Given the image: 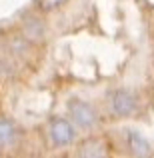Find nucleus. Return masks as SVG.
<instances>
[{
	"label": "nucleus",
	"mask_w": 154,
	"mask_h": 158,
	"mask_svg": "<svg viewBox=\"0 0 154 158\" xmlns=\"http://www.w3.org/2000/svg\"><path fill=\"white\" fill-rule=\"evenodd\" d=\"M16 140V128L10 120L0 118V148H8L12 146Z\"/></svg>",
	"instance_id": "nucleus-5"
},
{
	"label": "nucleus",
	"mask_w": 154,
	"mask_h": 158,
	"mask_svg": "<svg viewBox=\"0 0 154 158\" xmlns=\"http://www.w3.org/2000/svg\"><path fill=\"white\" fill-rule=\"evenodd\" d=\"M62 2H64V0H40V6H42L44 10H54V8H58Z\"/></svg>",
	"instance_id": "nucleus-7"
},
{
	"label": "nucleus",
	"mask_w": 154,
	"mask_h": 158,
	"mask_svg": "<svg viewBox=\"0 0 154 158\" xmlns=\"http://www.w3.org/2000/svg\"><path fill=\"white\" fill-rule=\"evenodd\" d=\"M68 112H70V118L72 122L76 124L78 128L82 130H88L96 124V112L94 108L84 100H70L68 102Z\"/></svg>",
	"instance_id": "nucleus-1"
},
{
	"label": "nucleus",
	"mask_w": 154,
	"mask_h": 158,
	"mask_svg": "<svg viewBox=\"0 0 154 158\" xmlns=\"http://www.w3.org/2000/svg\"><path fill=\"white\" fill-rule=\"evenodd\" d=\"M128 148L134 156H150V144L138 134V132H130L128 134Z\"/></svg>",
	"instance_id": "nucleus-4"
},
{
	"label": "nucleus",
	"mask_w": 154,
	"mask_h": 158,
	"mask_svg": "<svg viewBox=\"0 0 154 158\" xmlns=\"http://www.w3.org/2000/svg\"><path fill=\"white\" fill-rule=\"evenodd\" d=\"M76 138V130L74 126L64 118H56L54 122L50 124V140L54 142V146L58 148H64V146H70Z\"/></svg>",
	"instance_id": "nucleus-2"
},
{
	"label": "nucleus",
	"mask_w": 154,
	"mask_h": 158,
	"mask_svg": "<svg viewBox=\"0 0 154 158\" xmlns=\"http://www.w3.org/2000/svg\"><path fill=\"white\" fill-rule=\"evenodd\" d=\"M102 146L98 144V140H88L82 144L80 148V156H102Z\"/></svg>",
	"instance_id": "nucleus-6"
},
{
	"label": "nucleus",
	"mask_w": 154,
	"mask_h": 158,
	"mask_svg": "<svg viewBox=\"0 0 154 158\" xmlns=\"http://www.w3.org/2000/svg\"><path fill=\"white\" fill-rule=\"evenodd\" d=\"M136 106H138L136 96L130 94L128 90H116V92L112 94V98H110V108H112V112H114L116 116H130V114H134Z\"/></svg>",
	"instance_id": "nucleus-3"
}]
</instances>
